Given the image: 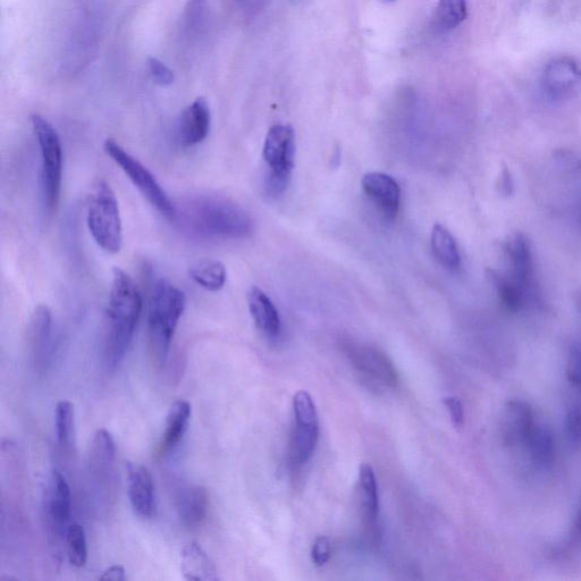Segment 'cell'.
I'll use <instances>...</instances> for the list:
<instances>
[{"instance_id":"obj_5","label":"cell","mask_w":581,"mask_h":581,"mask_svg":"<svg viewBox=\"0 0 581 581\" xmlns=\"http://www.w3.org/2000/svg\"><path fill=\"white\" fill-rule=\"evenodd\" d=\"M32 128L35 131L41 155L42 187L45 204L49 213H54L60 201L63 178V149L60 136L45 117L33 115Z\"/></svg>"},{"instance_id":"obj_14","label":"cell","mask_w":581,"mask_h":581,"mask_svg":"<svg viewBox=\"0 0 581 581\" xmlns=\"http://www.w3.org/2000/svg\"><path fill=\"white\" fill-rule=\"evenodd\" d=\"M129 476V496L132 509L143 519L153 518L156 511L155 487L150 471L137 463L126 466Z\"/></svg>"},{"instance_id":"obj_36","label":"cell","mask_w":581,"mask_h":581,"mask_svg":"<svg viewBox=\"0 0 581 581\" xmlns=\"http://www.w3.org/2000/svg\"><path fill=\"white\" fill-rule=\"evenodd\" d=\"M500 185L501 192L504 196L512 195L513 188H515V183H513L512 175L508 168H504L501 173Z\"/></svg>"},{"instance_id":"obj_13","label":"cell","mask_w":581,"mask_h":581,"mask_svg":"<svg viewBox=\"0 0 581 581\" xmlns=\"http://www.w3.org/2000/svg\"><path fill=\"white\" fill-rule=\"evenodd\" d=\"M362 190L366 196L389 218L398 215L401 204V189L392 176L384 173H368L362 178Z\"/></svg>"},{"instance_id":"obj_2","label":"cell","mask_w":581,"mask_h":581,"mask_svg":"<svg viewBox=\"0 0 581 581\" xmlns=\"http://www.w3.org/2000/svg\"><path fill=\"white\" fill-rule=\"evenodd\" d=\"M143 300L136 282L114 268L107 309L106 362L116 369L126 356L142 313Z\"/></svg>"},{"instance_id":"obj_31","label":"cell","mask_w":581,"mask_h":581,"mask_svg":"<svg viewBox=\"0 0 581 581\" xmlns=\"http://www.w3.org/2000/svg\"><path fill=\"white\" fill-rule=\"evenodd\" d=\"M566 374L572 389L581 392V348L578 345L569 351Z\"/></svg>"},{"instance_id":"obj_4","label":"cell","mask_w":581,"mask_h":581,"mask_svg":"<svg viewBox=\"0 0 581 581\" xmlns=\"http://www.w3.org/2000/svg\"><path fill=\"white\" fill-rule=\"evenodd\" d=\"M88 227L92 238L108 254L122 249L123 227L119 201L111 184L96 182L88 208Z\"/></svg>"},{"instance_id":"obj_35","label":"cell","mask_w":581,"mask_h":581,"mask_svg":"<svg viewBox=\"0 0 581 581\" xmlns=\"http://www.w3.org/2000/svg\"><path fill=\"white\" fill-rule=\"evenodd\" d=\"M99 580L103 581H124L126 580L125 569L122 566H112L107 568L103 575L99 577Z\"/></svg>"},{"instance_id":"obj_37","label":"cell","mask_w":581,"mask_h":581,"mask_svg":"<svg viewBox=\"0 0 581 581\" xmlns=\"http://www.w3.org/2000/svg\"><path fill=\"white\" fill-rule=\"evenodd\" d=\"M574 537L576 542H581V509L576 520Z\"/></svg>"},{"instance_id":"obj_10","label":"cell","mask_w":581,"mask_h":581,"mask_svg":"<svg viewBox=\"0 0 581 581\" xmlns=\"http://www.w3.org/2000/svg\"><path fill=\"white\" fill-rule=\"evenodd\" d=\"M347 355L352 366L367 380L390 389L398 386L400 378L397 369L382 350L372 345L350 343L347 345Z\"/></svg>"},{"instance_id":"obj_6","label":"cell","mask_w":581,"mask_h":581,"mask_svg":"<svg viewBox=\"0 0 581 581\" xmlns=\"http://www.w3.org/2000/svg\"><path fill=\"white\" fill-rule=\"evenodd\" d=\"M294 132L289 125H274L268 131L263 156L269 168L266 191L269 197H280L288 189L294 166Z\"/></svg>"},{"instance_id":"obj_26","label":"cell","mask_w":581,"mask_h":581,"mask_svg":"<svg viewBox=\"0 0 581 581\" xmlns=\"http://www.w3.org/2000/svg\"><path fill=\"white\" fill-rule=\"evenodd\" d=\"M189 274L193 282L210 292L222 290L227 280L225 266L212 259L198 261L190 267Z\"/></svg>"},{"instance_id":"obj_15","label":"cell","mask_w":581,"mask_h":581,"mask_svg":"<svg viewBox=\"0 0 581 581\" xmlns=\"http://www.w3.org/2000/svg\"><path fill=\"white\" fill-rule=\"evenodd\" d=\"M28 341L33 364L44 369L52 355V313L39 306L33 313L28 328Z\"/></svg>"},{"instance_id":"obj_29","label":"cell","mask_w":581,"mask_h":581,"mask_svg":"<svg viewBox=\"0 0 581 581\" xmlns=\"http://www.w3.org/2000/svg\"><path fill=\"white\" fill-rule=\"evenodd\" d=\"M74 404L70 401L57 403L55 409L56 439L61 446L71 443L74 434Z\"/></svg>"},{"instance_id":"obj_23","label":"cell","mask_w":581,"mask_h":581,"mask_svg":"<svg viewBox=\"0 0 581 581\" xmlns=\"http://www.w3.org/2000/svg\"><path fill=\"white\" fill-rule=\"evenodd\" d=\"M487 277L494 285L502 306L510 313H518L526 306L527 294L532 291L513 279L511 275H504L491 269L487 272Z\"/></svg>"},{"instance_id":"obj_18","label":"cell","mask_w":581,"mask_h":581,"mask_svg":"<svg viewBox=\"0 0 581 581\" xmlns=\"http://www.w3.org/2000/svg\"><path fill=\"white\" fill-rule=\"evenodd\" d=\"M248 305L258 330L269 339L279 338L282 328L281 317L271 298L254 286L248 293Z\"/></svg>"},{"instance_id":"obj_3","label":"cell","mask_w":581,"mask_h":581,"mask_svg":"<svg viewBox=\"0 0 581 581\" xmlns=\"http://www.w3.org/2000/svg\"><path fill=\"white\" fill-rule=\"evenodd\" d=\"M187 305L185 293L166 280L151 286L148 303V326L157 356L166 358L180 319Z\"/></svg>"},{"instance_id":"obj_1","label":"cell","mask_w":581,"mask_h":581,"mask_svg":"<svg viewBox=\"0 0 581 581\" xmlns=\"http://www.w3.org/2000/svg\"><path fill=\"white\" fill-rule=\"evenodd\" d=\"M175 223L198 239L240 240L254 232V221L237 202L221 196H199L176 206Z\"/></svg>"},{"instance_id":"obj_24","label":"cell","mask_w":581,"mask_h":581,"mask_svg":"<svg viewBox=\"0 0 581 581\" xmlns=\"http://www.w3.org/2000/svg\"><path fill=\"white\" fill-rule=\"evenodd\" d=\"M526 448L535 466L541 469L552 467L557 448H555V439L550 427L537 423L527 441Z\"/></svg>"},{"instance_id":"obj_34","label":"cell","mask_w":581,"mask_h":581,"mask_svg":"<svg viewBox=\"0 0 581 581\" xmlns=\"http://www.w3.org/2000/svg\"><path fill=\"white\" fill-rule=\"evenodd\" d=\"M444 406L448 410L452 424L457 429L465 426V410L463 404L457 397H446L443 399Z\"/></svg>"},{"instance_id":"obj_33","label":"cell","mask_w":581,"mask_h":581,"mask_svg":"<svg viewBox=\"0 0 581 581\" xmlns=\"http://www.w3.org/2000/svg\"><path fill=\"white\" fill-rule=\"evenodd\" d=\"M332 555V545L326 536H319L311 547V560L317 567H323L330 561Z\"/></svg>"},{"instance_id":"obj_25","label":"cell","mask_w":581,"mask_h":581,"mask_svg":"<svg viewBox=\"0 0 581 581\" xmlns=\"http://www.w3.org/2000/svg\"><path fill=\"white\" fill-rule=\"evenodd\" d=\"M433 255L439 263L448 269H457L461 257L456 239L448 229L441 224L433 227L431 237Z\"/></svg>"},{"instance_id":"obj_19","label":"cell","mask_w":581,"mask_h":581,"mask_svg":"<svg viewBox=\"0 0 581 581\" xmlns=\"http://www.w3.org/2000/svg\"><path fill=\"white\" fill-rule=\"evenodd\" d=\"M181 571L184 579L189 581H217L220 579L214 562L196 542H191L183 547Z\"/></svg>"},{"instance_id":"obj_32","label":"cell","mask_w":581,"mask_h":581,"mask_svg":"<svg viewBox=\"0 0 581 581\" xmlns=\"http://www.w3.org/2000/svg\"><path fill=\"white\" fill-rule=\"evenodd\" d=\"M148 67L151 77H153L154 81L159 84V86L167 87L174 83L175 75L173 71L163 62L157 60V58H149Z\"/></svg>"},{"instance_id":"obj_20","label":"cell","mask_w":581,"mask_h":581,"mask_svg":"<svg viewBox=\"0 0 581 581\" xmlns=\"http://www.w3.org/2000/svg\"><path fill=\"white\" fill-rule=\"evenodd\" d=\"M209 495L205 487L195 485L182 488L176 499V510L184 525L195 527L205 520Z\"/></svg>"},{"instance_id":"obj_38","label":"cell","mask_w":581,"mask_h":581,"mask_svg":"<svg viewBox=\"0 0 581 581\" xmlns=\"http://www.w3.org/2000/svg\"><path fill=\"white\" fill-rule=\"evenodd\" d=\"M576 303L581 314V289L576 294Z\"/></svg>"},{"instance_id":"obj_7","label":"cell","mask_w":581,"mask_h":581,"mask_svg":"<svg viewBox=\"0 0 581 581\" xmlns=\"http://www.w3.org/2000/svg\"><path fill=\"white\" fill-rule=\"evenodd\" d=\"M104 149L105 153L112 158V161L117 166L121 167V170L128 176L141 195L147 199L149 204L156 208L157 212L167 218V220L174 222L176 205L168 197L155 176L149 172L148 168L143 166L138 159L131 156L128 151L112 139L106 140Z\"/></svg>"},{"instance_id":"obj_11","label":"cell","mask_w":581,"mask_h":581,"mask_svg":"<svg viewBox=\"0 0 581 581\" xmlns=\"http://www.w3.org/2000/svg\"><path fill=\"white\" fill-rule=\"evenodd\" d=\"M536 425L534 410L529 403L519 399L505 403L502 434L509 446H526Z\"/></svg>"},{"instance_id":"obj_28","label":"cell","mask_w":581,"mask_h":581,"mask_svg":"<svg viewBox=\"0 0 581 581\" xmlns=\"http://www.w3.org/2000/svg\"><path fill=\"white\" fill-rule=\"evenodd\" d=\"M67 558L75 568L86 566L88 560V546L86 532L79 524H71L67 528L66 537Z\"/></svg>"},{"instance_id":"obj_12","label":"cell","mask_w":581,"mask_h":581,"mask_svg":"<svg viewBox=\"0 0 581 581\" xmlns=\"http://www.w3.org/2000/svg\"><path fill=\"white\" fill-rule=\"evenodd\" d=\"M116 445L111 433L99 429L92 440L89 463L92 476L107 491L115 483Z\"/></svg>"},{"instance_id":"obj_27","label":"cell","mask_w":581,"mask_h":581,"mask_svg":"<svg viewBox=\"0 0 581 581\" xmlns=\"http://www.w3.org/2000/svg\"><path fill=\"white\" fill-rule=\"evenodd\" d=\"M467 18V0H439L434 16V27L440 32H449L458 28Z\"/></svg>"},{"instance_id":"obj_17","label":"cell","mask_w":581,"mask_h":581,"mask_svg":"<svg viewBox=\"0 0 581 581\" xmlns=\"http://www.w3.org/2000/svg\"><path fill=\"white\" fill-rule=\"evenodd\" d=\"M212 113L205 98H198L185 109L180 122V140L185 148L195 147L204 141L210 131Z\"/></svg>"},{"instance_id":"obj_8","label":"cell","mask_w":581,"mask_h":581,"mask_svg":"<svg viewBox=\"0 0 581 581\" xmlns=\"http://www.w3.org/2000/svg\"><path fill=\"white\" fill-rule=\"evenodd\" d=\"M294 425L290 442V460L300 467L313 457L319 439V420L316 404L311 395L300 391L293 399Z\"/></svg>"},{"instance_id":"obj_30","label":"cell","mask_w":581,"mask_h":581,"mask_svg":"<svg viewBox=\"0 0 581 581\" xmlns=\"http://www.w3.org/2000/svg\"><path fill=\"white\" fill-rule=\"evenodd\" d=\"M567 441L571 449L577 450L581 446V400L571 403L564 420Z\"/></svg>"},{"instance_id":"obj_39","label":"cell","mask_w":581,"mask_h":581,"mask_svg":"<svg viewBox=\"0 0 581 581\" xmlns=\"http://www.w3.org/2000/svg\"><path fill=\"white\" fill-rule=\"evenodd\" d=\"M383 3H394L397 2V0H382Z\"/></svg>"},{"instance_id":"obj_16","label":"cell","mask_w":581,"mask_h":581,"mask_svg":"<svg viewBox=\"0 0 581 581\" xmlns=\"http://www.w3.org/2000/svg\"><path fill=\"white\" fill-rule=\"evenodd\" d=\"M505 254L511 268L510 275L530 291L534 290V259L532 246L522 233L512 234L505 242Z\"/></svg>"},{"instance_id":"obj_9","label":"cell","mask_w":581,"mask_h":581,"mask_svg":"<svg viewBox=\"0 0 581 581\" xmlns=\"http://www.w3.org/2000/svg\"><path fill=\"white\" fill-rule=\"evenodd\" d=\"M72 495L69 483L60 470L53 469L42 498V510L50 535L55 541L66 537L70 526Z\"/></svg>"},{"instance_id":"obj_21","label":"cell","mask_w":581,"mask_h":581,"mask_svg":"<svg viewBox=\"0 0 581 581\" xmlns=\"http://www.w3.org/2000/svg\"><path fill=\"white\" fill-rule=\"evenodd\" d=\"M192 409L185 400L176 401L168 411L165 431L158 452L161 456L171 452L178 446L188 432Z\"/></svg>"},{"instance_id":"obj_22","label":"cell","mask_w":581,"mask_h":581,"mask_svg":"<svg viewBox=\"0 0 581 581\" xmlns=\"http://www.w3.org/2000/svg\"><path fill=\"white\" fill-rule=\"evenodd\" d=\"M359 488L362 515L368 533L373 534L376 529L378 512H380V496L375 471L372 466L361 465L359 470Z\"/></svg>"}]
</instances>
